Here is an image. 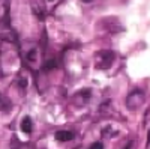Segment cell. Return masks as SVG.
<instances>
[{"label": "cell", "mask_w": 150, "mask_h": 149, "mask_svg": "<svg viewBox=\"0 0 150 149\" xmlns=\"http://www.w3.org/2000/svg\"><path fill=\"white\" fill-rule=\"evenodd\" d=\"M143 103H144V93H143V91H140V89L132 91V92L128 95V98H126V107H128L129 110H137Z\"/></svg>", "instance_id": "6da1fadb"}, {"label": "cell", "mask_w": 150, "mask_h": 149, "mask_svg": "<svg viewBox=\"0 0 150 149\" xmlns=\"http://www.w3.org/2000/svg\"><path fill=\"white\" fill-rule=\"evenodd\" d=\"M54 137L59 140V142H68V140H72L74 139V133L72 131H66V130H60L54 134Z\"/></svg>", "instance_id": "7a4b0ae2"}, {"label": "cell", "mask_w": 150, "mask_h": 149, "mask_svg": "<svg viewBox=\"0 0 150 149\" xmlns=\"http://www.w3.org/2000/svg\"><path fill=\"white\" fill-rule=\"evenodd\" d=\"M32 127H33V123H32V119H30V116H26L23 120H21V131L24 133V134H30L32 133Z\"/></svg>", "instance_id": "3957f363"}, {"label": "cell", "mask_w": 150, "mask_h": 149, "mask_svg": "<svg viewBox=\"0 0 150 149\" xmlns=\"http://www.w3.org/2000/svg\"><path fill=\"white\" fill-rule=\"evenodd\" d=\"M57 66V63H56V60L54 59H51V60H48V62H45L44 63V71H51V69H54Z\"/></svg>", "instance_id": "277c9868"}, {"label": "cell", "mask_w": 150, "mask_h": 149, "mask_svg": "<svg viewBox=\"0 0 150 149\" xmlns=\"http://www.w3.org/2000/svg\"><path fill=\"white\" fill-rule=\"evenodd\" d=\"M89 149H104V145H102V142H95Z\"/></svg>", "instance_id": "5b68a950"}, {"label": "cell", "mask_w": 150, "mask_h": 149, "mask_svg": "<svg viewBox=\"0 0 150 149\" xmlns=\"http://www.w3.org/2000/svg\"><path fill=\"white\" fill-rule=\"evenodd\" d=\"M35 54H36L35 50H30L29 54H27V59H29V60H35Z\"/></svg>", "instance_id": "8992f818"}, {"label": "cell", "mask_w": 150, "mask_h": 149, "mask_svg": "<svg viewBox=\"0 0 150 149\" xmlns=\"http://www.w3.org/2000/svg\"><path fill=\"white\" fill-rule=\"evenodd\" d=\"M18 84H20V86H23V88H26V84H27V81H26V80L23 78V80H20V83H18Z\"/></svg>", "instance_id": "52a82bcc"}, {"label": "cell", "mask_w": 150, "mask_h": 149, "mask_svg": "<svg viewBox=\"0 0 150 149\" xmlns=\"http://www.w3.org/2000/svg\"><path fill=\"white\" fill-rule=\"evenodd\" d=\"M147 146H150V130L147 133Z\"/></svg>", "instance_id": "ba28073f"}, {"label": "cell", "mask_w": 150, "mask_h": 149, "mask_svg": "<svg viewBox=\"0 0 150 149\" xmlns=\"http://www.w3.org/2000/svg\"><path fill=\"white\" fill-rule=\"evenodd\" d=\"M131 146H132V142H129V143H128V145H126V146H125V148H123V149H131Z\"/></svg>", "instance_id": "9c48e42d"}, {"label": "cell", "mask_w": 150, "mask_h": 149, "mask_svg": "<svg viewBox=\"0 0 150 149\" xmlns=\"http://www.w3.org/2000/svg\"><path fill=\"white\" fill-rule=\"evenodd\" d=\"M83 2H86V3H89V2H92V0H83Z\"/></svg>", "instance_id": "30bf717a"}, {"label": "cell", "mask_w": 150, "mask_h": 149, "mask_svg": "<svg viewBox=\"0 0 150 149\" xmlns=\"http://www.w3.org/2000/svg\"><path fill=\"white\" fill-rule=\"evenodd\" d=\"M0 99H2V98H0Z\"/></svg>", "instance_id": "8fae6325"}]
</instances>
